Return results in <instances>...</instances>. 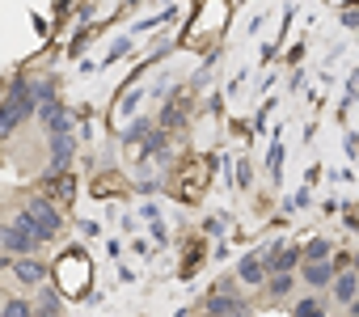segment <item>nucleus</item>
Wrapping results in <instances>:
<instances>
[{"label": "nucleus", "instance_id": "obj_15", "mask_svg": "<svg viewBox=\"0 0 359 317\" xmlns=\"http://www.w3.org/2000/svg\"><path fill=\"white\" fill-rule=\"evenodd\" d=\"M127 47H131V34H127V39H118V43H114L110 51H106V64H114V60H118V55H123Z\"/></svg>", "mask_w": 359, "mask_h": 317}, {"label": "nucleus", "instance_id": "obj_13", "mask_svg": "<svg viewBox=\"0 0 359 317\" xmlns=\"http://www.w3.org/2000/svg\"><path fill=\"white\" fill-rule=\"evenodd\" d=\"M292 317H325V304H321V300H313V296H304V300L292 309Z\"/></svg>", "mask_w": 359, "mask_h": 317}, {"label": "nucleus", "instance_id": "obj_10", "mask_svg": "<svg viewBox=\"0 0 359 317\" xmlns=\"http://www.w3.org/2000/svg\"><path fill=\"white\" fill-rule=\"evenodd\" d=\"M330 250H334V245H330L325 237H313V241L304 245V262H330Z\"/></svg>", "mask_w": 359, "mask_h": 317}, {"label": "nucleus", "instance_id": "obj_14", "mask_svg": "<svg viewBox=\"0 0 359 317\" xmlns=\"http://www.w3.org/2000/svg\"><path fill=\"white\" fill-rule=\"evenodd\" d=\"M292 292V275H275L271 279V296H287Z\"/></svg>", "mask_w": 359, "mask_h": 317}, {"label": "nucleus", "instance_id": "obj_9", "mask_svg": "<svg viewBox=\"0 0 359 317\" xmlns=\"http://www.w3.org/2000/svg\"><path fill=\"white\" fill-rule=\"evenodd\" d=\"M334 296H338L342 304H351V300L359 296V275H355V271H346V275H334Z\"/></svg>", "mask_w": 359, "mask_h": 317}, {"label": "nucleus", "instance_id": "obj_12", "mask_svg": "<svg viewBox=\"0 0 359 317\" xmlns=\"http://www.w3.org/2000/svg\"><path fill=\"white\" fill-rule=\"evenodd\" d=\"M0 317H34V304L30 300H5V309H0Z\"/></svg>", "mask_w": 359, "mask_h": 317}, {"label": "nucleus", "instance_id": "obj_2", "mask_svg": "<svg viewBox=\"0 0 359 317\" xmlns=\"http://www.w3.org/2000/svg\"><path fill=\"white\" fill-rule=\"evenodd\" d=\"M30 114H34L30 81H26V76H18V81H13V89L0 97V135H13V131H18V123H22V119H30Z\"/></svg>", "mask_w": 359, "mask_h": 317}, {"label": "nucleus", "instance_id": "obj_16", "mask_svg": "<svg viewBox=\"0 0 359 317\" xmlns=\"http://www.w3.org/2000/svg\"><path fill=\"white\" fill-rule=\"evenodd\" d=\"M287 208H292V212H300V208H309V187H300V191H296V195L287 199Z\"/></svg>", "mask_w": 359, "mask_h": 317}, {"label": "nucleus", "instance_id": "obj_6", "mask_svg": "<svg viewBox=\"0 0 359 317\" xmlns=\"http://www.w3.org/2000/svg\"><path fill=\"white\" fill-rule=\"evenodd\" d=\"M13 279L26 283V288H39V283L47 279V267L34 262V258H13Z\"/></svg>", "mask_w": 359, "mask_h": 317}, {"label": "nucleus", "instance_id": "obj_21", "mask_svg": "<svg viewBox=\"0 0 359 317\" xmlns=\"http://www.w3.org/2000/svg\"><path fill=\"white\" fill-rule=\"evenodd\" d=\"M55 317H60V313H55Z\"/></svg>", "mask_w": 359, "mask_h": 317}, {"label": "nucleus", "instance_id": "obj_20", "mask_svg": "<svg viewBox=\"0 0 359 317\" xmlns=\"http://www.w3.org/2000/svg\"><path fill=\"white\" fill-rule=\"evenodd\" d=\"M351 313H355V317H359V296H355V300H351Z\"/></svg>", "mask_w": 359, "mask_h": 317}, {"label": "nucleus", "instance_id": "obj_17", "mask_svg": "<svg viewBox=\"0 0 359 317\" xmlns=\"http://www.w3.org/2000/svg\"><path fill=\"white\" fill-rule=\"evenodd\" d=\"M140 135H148V123H144V119H140V123H131V127H127V144H131V140H140Z\"/></svg>", "mask_w": 359, "mask_h": 317}, {"label": "nucleus", "instance_id": "obj_5", "mask_svg": "<svg viewBox=\"0 0 359 317\" xmlns=\"http://www.w3.org/2000/svg\"><path fill=\"white\" fill-rule=\"evenodd\" d=\"M0 250H9V254H18V258H30V250H39L22 229H13V224H0Z\"/></svg>", "mask_w": 359, "mask_h": 317}, {"label": "nucleus", "instance_id": "obj_19", "mask_svg": "<svg viewBox=\"0 0 359 317\" xmlns=\"http://www.w3.org/2000/svg\"><path fill=\"white\" fill-rule=\"evenodd\" d=\"M342 26H359V13H342Z\"/></svg>", "mask_w": 359, "mask_h": 317}, {"label": "nucleus", "instance_id": "obj_8", "mask_svg": "<svg viewBox=\"0 0 359 317\" xmlns=\"http://www.w3.org/2000/svg\"><path fill=\"white\" fill-rule=\"evenodd\" d=\"M334 262H304V283L309 288H325V283H334Z\"/></svg>", "mask_w": 359, "mask_h": 317}, {"label": "nucleus", "instance_id": "obj_1", "mask_svg": "<svg viewBox=\"0 0 359 317\" xmlns=\"http://www.w3.org/2000/svg\"><path fill=\"white\" fill-rule=\"evenodd\" d=\"M13 229H22L34 245H47L55 233H60V224H64V216H60V208L51 203V199H30L13 220H9Z\"/></svg>", "mask_w": 359, "mask_h": 317}, {"label": "nucleus", "instance_id": "obj_4", "mask_svg": "<svg viewBox=\"0 0 359 317\" xmlns=\"http://www.w3.org/2000/svg\"><path fill=\"white\" fill-rule=\"evenodd\" d=\"M237 279L250 283V288L262 283V279H266V250H250V254L241 258V267H237Z\"/></svg>", "mask_w": 359, "mask_h": 317}, {"label": "nucleus", "instance_id": "obj_11", "mask_svg": "<svg viewBox=\"0 0 359 317\" xmlns=\"http://www.w3.org/2000/svg\"><path fill=\"white\" fill-rule=\"evenodd\" d=\"M279 170H283V140H271V156H266V174L279 182Z\"/></svg>", "mask_w": 359, "mask_h": 317}, {"label": "nucleus", "instance_id": "obj_3", "mask_svg": "<svg viewBox=\"0 0 359 317\" xmlns=\"http://www.w3.org/2000/svg\"><path fill=\"white\" fill-rule=\"evenodd\" d=\"M72 152H76V140L72 135H51V156H47V174L51 178L72 166Z\"/></svg>", "mask_w": 359, "mask_h": 317}, {"label": "nucleus", "instance_id": "obj_18", "mask_svg": "<svg viewBox=\"0 0 359 317\" xmlns=\"http://www.w3.org/2000/svg\"><path fill=\"white\" fill-rule=\"evenodd\" d=\"M237 182H241V187H250V182H254V174H250V166H245V161L237 166Z\"/></svg>", "mask_w": 359, "mask_h": 317}, {"label": "nucleus", "instance_id": "obj_7", "mask_svg": "<svg viewBox=\"0 0 359 317\" xmlns=\"http://www.w3.org/2000/svg\"><path fill=\"white\" fill-rule=\"evenodd\" d=\"M208 309H212L208 317H241V313H245V300H237V296H224V292H220V296H212V300H208Z\"/></svg>", "mask_w": 359, "mask_h": 317}]
</instances>
